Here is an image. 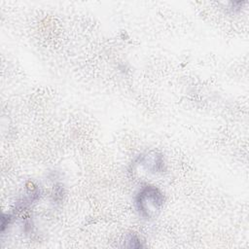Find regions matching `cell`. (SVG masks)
I'll return each instance as SVG.
<instances>
[{
	"mask_svg": "<svg viewBox=\"0 0 249 249\" xmlns=\"http://www.w3.org/2000/svg\"><path fill=\"white\" fill-rule=\"evenodd\" d=\"M164 203L162 193L155 186H144L135 197V206L139 215L151 219L157 215Z\"/></svg>",
	"mask_w": 249,
	"mask_h": 249,
	"instance_id": "obj_1",
	"label": "cell"
},
{
	"mask_svg": "<svg viewBox=\"0 0 249 249\" xmlns=\"http://www.w3.org/2000/svg\"><path fill=\"white\" fill-rule=\"evenodd\" d=\"M139 163H141L145 168L148 170L154 171V172H160L162 170L163 167V160L160 155H158L157 153L153 155H146L143 156L139 160Z\"/></svg>",
	"mask_w": 249,
	"mask_h": 249,
	"instance_id": "obj_2",
	"label": "cell"
},
{
	"mask_svg": "<svg viewBox=\"0 0 249 249\" xmlns=\"http://www.w3.org/2000/svg\"><path fill=\"white\" fill-rule=\"evenodd\" d=\"M128 242V247H132V248H139L142 247L141 244V240L136 236V235H130L127 239Z\"/></svg>",
	"mask_w": 249,
	"mask_h": 249,
	"instance_id": "obj_3",
	"label": "cell"
}]
</instances>
